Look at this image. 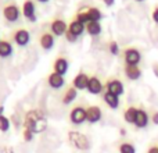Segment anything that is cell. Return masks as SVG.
Here are the masks:
<instances>
[{
    "mask_svg": "<svg viewBox=\"0 0 158 153\" xmlns=\"http://www.w3.org/2000/svg\"><path fill=\"white\" fill-rule=\"evenodd\" d=\"M24 128L31 129L33 134H40L47 128V120L40 110H29L24 117Z\"/></svg>",
    "mask_w": 158,
    "mask_h": 153,
    "instance_id": "1",
    "label": "cell"
},
{
    "mask_svg": "<svg viewBox=\"0 0 158 153\" xmlns=\"http://www.w3.org/2000/svg\"><path fill=\"white\" fill-rule=\"evenodd\" d=\"M68 139L72 145L79 151H89L90 149V141L85 134L78 131H69L68 132Z\"/></svg>",
    "mask_w": 158,
    "mask_h": 153,
    "instance_id": "2",
    "label": "cell"
},
{
    "mask_svg": "<svg viewBox=\"0 0 158 153\" xmlns=\"http://www.w3.org/2000/svg\"><path fill=\"white\" fill-rule=\"evenodd\" d=\"M123 61L126 66H139L142 61V53L135 47H128L123 52Z\"/></svg>",
    "mask_w": 158,
    "mask_h": 153,
    "instance_id": "3",
    "label": "cell"
},
{
    "mask_svg": "<svg viewBox=\"0 0 158 153\" xmlns=\"http://www.w3.org/2000/svg\"><path fill=\"white\" fill-rule=\"evenodd\" d=\"M69 121L75 125H81L87 121V113L83 106H75L69 113Z\"/></svg>",
    "mask_w": 158,
    "mask_h": 153,
    "instance_id": "4",
    "label": "cell"
},
{
    "mask_svg": "<svg viewBox=\"0 0 158 153\" xmlns=\"http://www.w3.org/2000/svg\"><path fill=\"white\" fill-rule=\"evenodd\" d=\"M19 15H21V11H19L18 6H15V4H7L3 8V17L8 22H17Z\"/></svg>",
    "mask_w": 158,
    "mask_h": 153,
    "instance_id": "5",
    "label": "cell"
},
{
    "mask_svg": "<svg viewBox=\"0 0 158 153\" xmlns=\"http://www.w3.org/2000/svg\"><path fill=\"white\" fill-rule=\"evenodd\" d=\"M106 89L107 92H111L112 95H117V96H121L125 93V86H123L122 81L118 78L108 79L106 84Z\"/></svg>",
    "mask_w": 158,
    "mask_h": 153,
    "instance_id": "6",
    "label": "cell"
},
{
    "mask_svg": "<svg viewBox=\"0 0 158 153\" xmlns=\"http://www.w3.org/2000/svg\"><path fill=\"white\" fill-rule=\"evenodd\" d=\"M50 31H52V33L54 36L65 35L67 31H68V25H67V22L63 18H56L50 24Z\"/></svg>",
    "mask_w": 158,
    "mask_h": 153,
    "instance_id": "7",
    "label": "cell"
},
{
    "mask_svg": "<svg viewBox=\"0 0 158 153\" xmlns=\"http://www.w3.org/2000/svg\"><path fill=\"white\" fill-rule=\"evenodd\" d=\"M13 41L15 42L18 46H27L31 41V33L29 31L24 29V28H19L15 32L13 33Z\"/></svg>",
    "mask_w": 158,
    "mask_h": 153,
    "instance_id": "8",
    "label": "cell"
},
{
    "mask_svg": "<svg viewBox=\"0 0 158 153\" xmlns=\"http://www.w3.org/2000/svg\"><path fill=\"white\" fill-rule=\"evenodd\" d=\"M22 14L24 17L31 22L36 21V8H35V3L32 0H25L22 4Z\"/></svg>",
    "mask_w": 158,
    "mask_h": 153,
    "instance_id": "9",
    "label": "cell"
},
{
    "mask_svg": "<svg viewBox=\"0 0 158 153\" xmlns=\"http://www.w3.org/2000/svg\"><path fill=\"white\" fill-rule=\"evenodd\" d=\"M68 67H69L68 59L64 57V56H58V57L54 60V64H53V70H54V72H57V74H60L63 76L68 72Z\"/></svg>",
    "mask_w": 158,
    "mask_h": 153,
    "instance_id": "10",
    "label": "cell"
},
{
    "mask_svg": "<svg viewBox=\"0 0 158 153\" xmlns=\"http://www.w3.org/2000/svg\"><path fill=\"white\" fill-rule=\"evenodd\" d=\"M150 123V116L146 111L144 109H137V114H136V120H135V127L139 129H143L148 125Z\"/></svg>",
    "mask_w": 158,
    "mask_h": 153,
    "instance_id": "11",
    "label": "cell"
},
{
    "mask_svg": "<svg viewBox=\"0 0 158 153\" xmlns=\"http://www.w3.org/2000/svg\"><path fill=\"white\" fill-rule=\"evenodd\" d=\"M89 75L85 74V72H79L75 75V78L72 79V86L77 90H85L87 89V85H89Z\"/></svg>",
    "mask_w": 158,
    "mask_h": 153,
    "instance_id": "12",
    "label": "cell"
},
{
    "mask_svg": "<svg viewBox=\"0 0 158 153\" xmlns=\"http://www.w3.org/2000/svg\"><path fill=\"white\" fill-rule=\"evenodd\" d=\"M87 113V123L90 124H96L101 120L103 117V113H101V109L98 106H89L86 109Z\"/></svg>",
    "mask_w": 158,
    "mask_h": 153,
    "instance_id": "13",
    "label": "cell"
},
{
    "mask_svg": "<svg viewBox=\"0 0 158 153\" xmlns=\"http://www.w3.org/2000/svg\"><path fill=\"white\" fill-rule=\"evenodd\" d=\"M47 84H49L50 88H53V89H60V88L64 86V84H65V81H64V76L57 74V72L53 71L52 74L47 76Z\"/></svg>",
    "mask_w": 158,
    "mask_h": 153,
    "instance_id": "14",
    "label": "cell"
},
{
    "mask_svg": "<svg viewBox=\"0 0 158 153\" xmlns=\"http://www.w3.org/2000/svg\"><path fill=\"white\" fill-rule=\"evenodd\" d=\"M39 43H40L42 49L52 50L53 46H54V35L50 32H43L39 36Z\"/></svg>",
    "mask_w": 158,
    "mask_h": 153,
    "instance_id": "15",
    "label": "cell"
},
{
    "mask_svg": "<svg viewBox=\"0 0 158 153\" xmlns=\"http://www.w3.org/2000/svg\"><path fill=\"white\" fill-rule=\"evenodd\" d=\"M103 84L97 76H90L89 79V85H87V92L92 93V95H98V93L103 92Z\"/></svg>",
    "mask_w": 158,
    "mask_h": 153,
    "instance_id": "16",
    "label": "cell"
},
{
    "mask_svg": "<svg viewBox=\"0 0 158 153\" xmlns=\"http://www.w3.org/2000/svg\"><path fill=\"white\" fill-rule=\"evenodd\" d=\"M103 100L106 102V104L110 109H118L119 107V96L112 95L111 92H104L103 93Z\"/></svg>",
    "mask_w": 158,
    "mask_h": 153,
    "instance_id": "17",
    "label": "cell"
},
{
    "mask_svg": "<svg viewBox=\"0 0 158 153\" xmlns=\"http://www.w3.org/2000/svg\"><path fill=\"white\" fill-rule=\"evenodd\" d=\"M85 29H86V25H83L82 22L77 21V20H74V21L69 22L68 25V32L72 33V35H75L78 38V36H81L82 33L85 32Z\"/></svg>",
    "mask_w": 158,
    "mask_h": 153,
    "instance_id": "18",
    "label": "cell"
},
{
    "mask_svg": "<svg viewBox=\"0 0 158 153\" xmlns=\"http://www.w3.org/2000/svg\"><path fill=\"white\" fill-rule=\"evenodd\" d=\"M125 75L126 78L132 79V81H136L142 76V70L139 68V66H125Z\"/></svg>",
    "mask_w": 158,
    "mask_h": 153,
    "instance_id": "19",
    "label": "cell"
},
{
    "mask_svg": "<svg viewBox=\"0 0 158 153\" xmlns=\"http://www.w3.org/2000/svg\"><path fill=\"white\" fill-rule=\"evenodd\" d=\"M13 55V45L8 41H0V57L7 59Z\"/></svg>",
    "mask_w": 158,
    "mask_h": 153,
    "instance_id": "20",
    "label": "cell"
},
{
    "mask_svg": "<svg viewBox=\"0 0 158 153\" xmlns=\"http://www.w3.org/2000/svg\"><path fill=\"white\" fill-rule=\"evenodd\" d=\"M77 96H78V90L75 89L74 86H69L68 89L64 92V95H63V103L64 104H69V103H72V102L77 99Z\"/></svg>",
    "mask_w": 158,
    "mask_h": 153,
    "instance_id": "21",
    "label": "cell"
},
{
    "mask_svg": "<svg viewBox=\"0 0 158 153\" xmlns=\"http://www.w3.org/2000/svg\"><path fill=\"white\" fill-rule=\"evenodd\" d=\"M136 114H137V107L129 106L128 109L123 111V120H125L128 124H135V120H136Z\"/></svg>",
    "mask_w": 158,
    "mask_h": 153,
    "instance_id": "22",
    "label": "cell"
},
{
    "mask_svg": "<svg viewBox=\"0 0 158 153\" xmlns=\"http://www.w3.org/2000/svg\"><path fill=\"white\" fill-rule=\"evenodd\" d=\"M86 32L89 33L90 36H98L101 33V24L96 21H90L89 24L86 25Z\"/></svg>",
    "mask_w": 158,
    "mask_h": 153,
    "instance_id": "23",
    "label": "cell"
},
{
    "mask_svg": "<svg viewBox=\"0 0 158 153\" xmlns=\"http://www.w3.org/2000/svg\"><path fill=\"white\" fill-rule=\"evenodd\" d=\"M87 14H89L90 21H96V22H98L101 20V17H103L101 11L97 7H89L87 8Z\"/></svg>",
    "mask_w": 158,
    "mask_h": 153,
    "instance_id": "24",
    "label": "cell"
},
{
    "mask_svg": "<svg viewBox=\"0 0 158 153\" xmlns=\"http://www.w3.org/2000/svg\"><path fill=\"white\" fill-rule=\"evenodd\" d=\"M118 151H119V153H136V148L131 142H122L118 148Z\"/></svg>",
    "mask_w": 158,
    "mask_h": 153,
    "instance_id": "25",
    "label": "cell"
},
{
    "mask_svg": "<svg viewBox=\"0 0 158 153\" xmlns=\"http://www.w3.org/2000/svg\"><path fill=\"white\" fill-rule=\"evenodd\" d=\"M75 20L79 22H82L83 25H87L90 22V18H89V14L87 11H79V13L75 15Z\"/></svg>",
    "mask_w": 158,
    "mask_h": 153,
    "instance_id": "26",
    "label": "cell"
},
{
    "mask_svg": "<svg viewBox=\"0 0 158 153\" xmlns=\"http://www.w3.org/2000/svg\"><path fill=\"white\" fill-rule=\"evenodd\" d=\"M10 120L6 116H0V132H7L10 129Z\"/></svg>",
    "mask_w": 158,
    "mask_h": 153,
    "instance_id": "27",
    "label": "cell"
},
{
    "mask_svg": "<svg viewBox=\"0 0 158 153\" xmlns=\"http://www.w3.org/2000/svg\"><path fill=\"white\" fill-rule=\"evenodd\" d=\"M108 50H110V53H111L112 56L119 55V46H118V43L115 41H111L108 43Z\"/></svg>",
    "mask_w": 158,
    "mask_h": 153,
    "instance_id": "28",
    "label": "cell"
},
{
    "mask_svg": "<svg viewBox=\"0 0 158 153\" xmlns=\"http://www.w3.org/2000/svg\"><path fill=\"white\" fill-rule=\"evenodd\" d=\"M33 137H35V134H33L31 129L24 128V131H22V138H24L25 142H31V141L33 139Z\"/></svg>",
    "mask_w": 158,
    "mask_h": 153,
    "instance_id": "29",
    "label": "cell"
},
{
    "mask_svg": "<svg viewBox=\"0 0 158 153\" xmlns=\"http://www.w3.org/2000/svg\"><path fill=\"white\" fill-rule=\"evenodd\" d=\"M65 38H67V41L68 42H71V43H74V42H77V36L75 35H72V33H69L68 31H67V33H65Z\"/></svg>",
    "mask_w": 158,
    "mask_h": 153,
    "instance_id": "30",
    "label": "cell"
},
{
    "mask_svg": "<svg viewBox=\"0 0 158 153\" xmlns=\"http://www.w3.org/2000/svg\"><path fill=\"white\" fill-rule=\"evenodd\" d=\"M151 17H153V21L158 24V6H156L153 10V13H151Z\"/></svg>",
    "mask_w": 158,
    "mask_h": 153,
    "instance_id": "31",
    "label": "cell"
},
{
    "mask_svg": "<svg viewBox=\"0 0 158 153\" xmlns=\"http://www.w3.org/2000/svg\"><path fill=\"white\" fill-rule=\"evenodd\" d=\"M151 123H153L154 125H158V111H156L151 116Z\"/></svg>",
    "mask_w": 158,
    "mask_h": 153,
    "instance_id": "32",
    "label": "cell"
},
{
    "mask_svg": "<svg viewBox=\"0 0 158 153\" xmlns=\"http://www.w3.org/2000/svg\"><path fill=\"white\" fill-rule=\"evenodd\" d=\"M147 153H158V146L157 145L150 146V148H148V151H147Z\"/></svg>",
    "mask_w": 158,
    "mask_h": 153,
    "instance_id": "33",
    "label": "cell"
},
{
    "mask_svg": "<svg viewBox=\"0 0 158 153\" xmlns=\"http://www.w3.org/2000/svg\"><path fill=\"white\" fill-rule=\"evenodd\" d=\"M103 2H104V4H106L107 7H111V6H114L115 0H103Z\"/></svg>",
    "mask_w": 158,
    "mask_h": 153,
    "instance_id": "34",
    "label": "cell"
},
{
    "mask_svg": "<svg viewBox=\"0 0 158 153\" xmlns=\"http://www.w3.org/2000/svg\"><path fill=\"white\" fill-rule=\"evenodd\" d=\"M6 153H14V152H13V149H10V148H8L7 151H6Z\"/></svg>",
    "mask_w": 158,
    "mask_h": 153,
    "instance_id": "35",
    "label": "cell"
},
{
    "mask_svg": "<svg viewBox=\"0 0 158 153\" xmlns=\"http://www.w3.org/2000/svg\"><path fill=\"white\" fill-rule=\"evenodd\" d=\"M38 2H39V3H47L49 0H38Z\"/></svg>",
    "mask_w": 158,
    "mask_h": 153,
    "instance_id": "36",
    "label": "cell"
},
{
    "mask_svg": "<svg viewBox=\"0 0 158 153\" xmlns=\"http://www.w3.org/2000/svg\"><path fill=\"white\" fill-rule=\"evenodd\" d=\"M135 2H139V3H142V2H144V0H135Z\"/></svg>",
    "mask_w": 158,
    "mask_h": 153,
    "instance_id": "37",
    "label": "cell"
},
{
    "mask_svg": "<svg viewBox=\"0 0 158 153\" xmlns=\"http://www.w3.org/2000/svg\"><path fill=\"white\" fill-rule=\"evenodd\" d=\"M156 74H158V68H157V67H156Z\"/></svg>",
    "mask_w": 158,
    "mask_h": 153,
    "instance_id": "38",
    "label": "cell"
}]
</instances>
